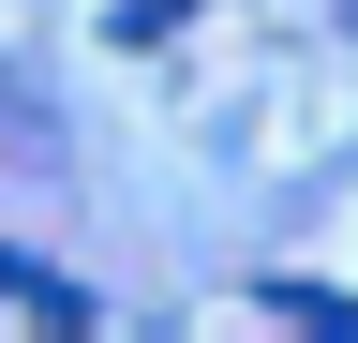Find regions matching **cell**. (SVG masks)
<instances>
[{
  "instance_id": "1",
  "label": "cell",
  "mask_w": 358,
  "mask_h": 343,
  "mask_svg": "<svg viewBox=\"0 0 358 343\" xmlns=\"http://www.w3.org/2000/svg\"><path fill=\"white\" fill-rule=\"evenodd\" d=\"M0 298H15V314H30L45 343H75V328H90V298H75L60 269H30V254H0Z\"/></svg>"
},
{
  "instance_id": "2",
  "label": "cell",
  "mask_w": 358,
  "mask_h": 343,
  "mask_svg": "<svg viewBox=\"0 0 358 343\" xmlns=\"http://www.w3.org/2000/svg\"><path fill=\"white\" fill-rule=\"evenodd\" d=\"M268 314H284L299 343H358V314H343V298H329V284H268Z\"/></svg>"
},
{
  "instance_id": "3",
  "label": "cell",
  "mask_w": 358,
  "mask_h": 343,
  "mask_svg": "<svg viewBox=\"0 0 358 343\" xmlns=\"http://www.w3.org/2000/svg\"><path fill=\"white\" fill-rule=\"evenodd\" d=\"M343 30H358V0H343Z\"/></svg>"
}]
</instances>
